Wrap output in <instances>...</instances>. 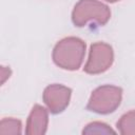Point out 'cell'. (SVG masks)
Here are the masks:
<instances>
[{"instance_id": "1", "label": "cell", "mask_w": 135, "mask_h": 135, "mask_svg": "<svg viewBox=\"0 0 135 135\" xmlns=\"http://www.w3.org/2000/svg\"><path fill=\"white\" fill-rule=\"evenodd\" d=\"M85 54V43L76 37L61 39L53 50V60L61 69L77 70Z\"/></svg>"}, {"instance_id": "2", "label": "cell", "mask_w": 135, "mask_h": 135, "mask_svg": "<svg viewBox=\"0 0 135 135\" xmlns=\"http://www.w3.org/2000/svg\"><path fill=\"white\" fill-rule=\"evenodd\" d=\"M111 17L110 8L98 0H79L72 12V20L76 26H84L89 22L105 24Z\"/></svg>"}, {"instance_id": "3", "label": "cell", "mask_w": 135, "mask_h": 135, "mask_svg": "<svg viewBox=\"0 0 135 135\" xmlns=\"http://www.w3.org/2000/svg\"><path fill=\"white\" fill-rule=\"evenodd\" d=\"M122 90L115 85H101L93 91L88 109L98 114H109L114 112L120 104Z\"/></svg>"}, {"instance_id": "4", "label": "cell", "mask_w": 135, "mask_h": 135, "mask_svg": "<svg viewBox=\"0 0 135 135\" xmlns=\"http://www.w3.org/2000/svg\"><path fill=\"white\" fill-rule=\"evenodd\" d=\"M114 53L111 45L104 42H95L91 45L89 59L83 68L88 74H100L113 63Z\"/></svg>"}, {"instance_id": "5", "label": "cell", "mask_w": 135, "mask_h": 135, "mask_svg": "<svg viewBox=\"0 0 135 135\" xmlns=\"http://www.w3.org/2000/svg\"><path fill=\"white\" fill-rule=\"evenodd\" d=\"M71 90L62 84H51L45 88L43 92V101L47 109L54 113L62 112L70 102Z\"/></svg>"}, {"instance_id": "6", "label": "cell", "mask_w": 135, "mask_h": 135, "mask_svg": "<svg viewBox=\"0 0 135 135\" xmlns=\"http://www.w3.org/2000/svg\"><path fill=\"white\" fill-rule=\"evenodd\" d=\"M47 122H49L47 111L45 110V108L39 104H36L32 109L31 114L27 118L25 133L28 135L44 134L46 132Z\"/></svg>"}, {"instance_id": "7", "label": "cell", "mask_w": 135, "mask_h": 135, "mask_svg": "<svg viewBox=\"0 0 135 135\" xmlns=\"http://www.w3.org/2000/svg\"><path fill=\"white\" fill-rule=\"evenodd\" d=\"M117 128L120 134L135 135V110L122 115L117 122Z\"/></svg>"}, {"instance_id": "8", "label": "cell", "mask_w": 135, "mask_h": 135, "mask_svg": "<svg viewBox=\"0 0 135 135\" xmlns=\"http://www.w3.org/2000/svg\"><path fill=\"white\" fill-rule=\"evenodd\" d=\"M21 121L15 118H4L0 122V134H20Z\"/></svg>"}, {"instance_id": "9", "label": "cell", "mask_w": 135, "mask_h": 135, "mask_svg": "<svg viewBox=\"0 0 135 135\" xmlns=\"http://www.w3.org/2000/svg\"><path fill=\"white\" fill-rule=\"evenodd\" d=\"M115 131L112 130L108 124L103 122H91L89 123L82 131L83 134H110L114 133Z\"/></svg>"}, {"instance_id": "10", "label": "cell", "mask_w": 135, "mask_h": 135, "mask_svg": "<svg viewBox=\"0 0 135 135\" xmlns=\"http://www.w3.org/2000/svg\"><path fill=\"white\" fill-rule=\"evenodd\" d=\"M9 75H11V70L8 68L1 66V82L2 83H4L7 78H9Z\"/></svg>"}, {"instance_id": "11", "label": "cell", "mask_w": 135, "mask_h": 135, "mask_svg": "<svg viewBox=\"0 0 135 135\" xmlns=\"http://www.w3.org/2000/svg\"><path fill=\"white\" fill-rule=\"evenodd\" d=\"M108 2H116V1H119V0H105Z\"/></svg>"}]
</instances>
